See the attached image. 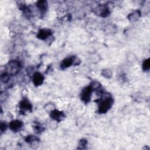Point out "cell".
<instances>
[{
  "label": "cell",
  "instance_id": "6da1fadb",
  "mask_svg": "<svg viewBox=\"0 0 150 150\" xmlns=\"http://www.w3.org/2000/svg\"><path fill=\"white\" fill-rule=\"evenodd\" d=\"M103 98L100 102L98 107V112L101 114L107 112L111 107L113 104V100L112 97L107 93H103Z\"/></svg>",
  "mask_w": 150,
  "mask_h": 150
},
{
  "label": "cell",
  "instance_id": "7a4b0ae2",
  "mask_svg": "<svg viewBox=\"0 0 150 150\" xmlns=\"http://www.w3.org/2000/svg\"><path fill=\"white\" fill-rule=\"evenodd\" d=\"M21 67V64L19 62L16 60H11L8 62L6 67V73L9 75H15L17 74Z\"/></svg>",
  "mask_w": 150,
  "mask_h": 150
},
{
  "label": "cell",
  "instance_id": "3957f363",
  "mask_svg": "<svg viewBox=\"0 0 150 150\" xmlns=\"http://www.w3.org/2000/svg\"><path fill=\"white\" fill-rule=\"evenodd\" d=\"M93 90L90 86L86 87L83 89L80 93V98L83 102L87 103L90 101Z\"/></svg>",
  "mask_w": 150,
  "mask_h": 150
},
{
  "label": "cell",
  "instance_id": "277c9868",
  "mask_svg": "<svg viewBox=\"0 0 150 150\" xmlns=\"http://www.w3.org/2000/svg\"><path fill=\"white\" fill-rule=\"evenodd\" d=\"M94 12L99 15L101 17H106L110 13V11L108 6L104 5H100L97 6L95 9Z\"/></svg>",
  "mask_w": 150,
  "mask_h": 150
},
{
  "label": "cell",
  "instance_id": "5b68a950",
  "mask_svg": "<svg viewBox=\"0 0 150 150\" xmlns=\"http://www.w3.org/2000/svg\"><path fill=\"white\" fill-rule=\"evenodd\" d=\"M50 116L53 120L57 122H60L62 121L65 117V115L63 112L56 109L53 110L50 112Z\"/></svg>",
  "mask_w": 150,
  "mask_h": 150
},
{
  "label": "cell",
  "instance_id": "8992f818",
  "mask_svg": "<svg viewBox=\"0 0 150 150\" xmlns=\"http://www.w3.org/2000/svg\"><path fill=\"white\" fill-rule=\"evenodd\" d=\"M75 56H71V57H68L63 59L60 64V67L62 69H65L69 67H70L71 65L74 64V59H75Z\"/></svg>",
  "mask_w": 150,
  "mask_h": 150
},
{
  "label": "cell",
  "instance_id": "52a82bcc",
  "mask_svg": "<svg viewBox=\"0 0 150 150\" xmlns=\"http://www.w3.org/2000/svg\"><path fill=\"white\" fill-rule=\"evenodd\" d=\"M23 126V122L18 120H13L10 122L9 124V128L13 131H18Z\"/></svg>",
  "mask_w": 150,
  "mask_h": 150
},
{
  "label": "cell",
  "instance_id": "ba28073f",
  "mask_svg": "<svg viewBox=\"0 0 150 150\" xmlns=\"http://www.w3.org/2000/svg\"><path fill=\"white\" fill-rule=\"evenodd\" d=\"M33 83L35 86H38L41 85L44 80L43 76L39 72H36L33 75Z\"/></svg>",
  "mask_w": 150,
  "mask_h": 150
},
{
  "label": "cell",
  "instance_id": "9c48e42d",
  "mask_svg": "<svg viewBox=\"0 0 150 150\" xmlns=\"http://www.w3.org/2000/svg\"><path fill=\"white\" fill-rule=\"evenodd\" d=\"M19 107L21 110L22 111H32V105L28 100L24 99L20 102Z\"/></svg>",
  "mask_w": 150,
  "mask_h": 150
},
{
  "label": "cell",
  "instance_id": "30bf717a",
  "mask_svg": "<svg viewBox=\"0 0 150 150\" xmlns=\"http://www.w3.org/2000/svg\"><path fill=\"white\" fill-rule=\"evenodd\" d=\"M52 35V31L49 29H41L39 31L37 37L41 40H45Z\"/></svg>",
  "mask_w": 150,
  "mask_h": 150
},
{
  "label": "cell",
  "instance_id": "8fae6325",
  "mask_svg": "<svg viewBox=\"0 0 150 150\" xmlns=\"http://www.w3.org/2000/svg\"><path fill=\"white\" fill-rule=\"evenodd\" d=\"M141 16V12L139 10H135L130 13L128 16V19L130 22H134L138 20Z\"/></svg>",
  "mask_w": 150,
  "mask_h": 150
},
{
  "label": "cell",
  "instance_id": "7c38bea8",
  "mask_svg": "<svg viewBox=\"0 0 150 150\" xmlns=\"http://www.w3.org/2000/svg\"><path fill=\"white\" fill-rule=\"evenodd\" d=\"M36 6L42 13L45 12L47 9V2L46 1H39L36 2Z\"/></svg>",
  "mask_w": 150,
  "mask_h": 150
},
{
  "label": "cell",
  "instance_id": "4fadbf2b",
  "mask_svg": "<svg viewBox=\"0 0 150 150\" xmlns=\"http://www.w3.org/2000/svg\"><path fill=\"white\" fill-rule=\"evenodd\" d=\"M101 74L106 79H110L112 76V71L110 69H106L102 70Z\"/></svg>",
  "mask_w": 150,
  "mask_h": 150
},
{
  "label": "cell",
  "instance_id": "5bb4252c",
  "mask_svg": "<svg viewBox=\"0 0 150 150\" xmlns=\"http://www.w3.org/2000/svg\"><path fill=\"white\" fill-rule=\"evenodd\" d=\"M38 138L34 135H29L25 139L26 142L30 144H35V142H38Z\"/></svg>",
  "mask_w": 150,
  "mask_h": 150
},
{
  "label": "cell",
  "instance_id": "9a60e30c",
  "mask_svg": "<svg viewBox=\"0 0 150 150\" xmlns=\"http://www.w3.org/2000/svg\"><path fill=\"white\" fill-rule=\"evenodd\" d=\"M149 59H146L144 61L143 63H142V69L144 71H146L148 70L150 68V61H149Z\"/></svg>",
  "mask_w": 150,
  "mask_h": 150
},
{
  "label": "cell",
  "instance_id": "2e32d148",
  "mask_svg": "<svg viewBox=\"0 0 150 150\" xmlns=\"http://www.w3.org/2000/svg\"><path fill=\"white\" fill-rule=\"evenodd\" d=\"M9 79V75L7 73H4L1 76V80L4 83H6Z\"/></svg>",
  "mask_w": 150,
  "mask_h": 150
},
{
  "label": "cell",
  "instance_id": "e0dca14e",
  "mask_svg": "<svg viewBox=\"0 0 150 150\" xmlns=\"http://www.w3.org/2000/svg\"><path fill=\"white\" fill-rule=\"evenodd\" d=\"M44 108L46 111L50 112L54 110V105L52 103H49L45 106Z\"/></svg>",
  "mask_w": 150,
  "mask_h": 150
},
{
  "label": "cell",
  "instance_id": "ac0fdd59",
  "mask_svg": "<svg viewBox=\"0 0 150 150\" xmlns=\"http://www.w3.org/2000/svg\"><path fill=\"white\" fill-rule=\"evenodd\" d=\"M91 87L93 88V90H95V89H98L100 88V87H101V84L99 82L97 81H93V82L91 83L90 85Z\"/></svg>",
  "mask_w": 150,
  "mask_h": 150
},
{
  "label": "cell",
  "instance_id": "d6986e66",
  "mask_svg": "<svg viewBox=\"0 0 150 150\" xmlns=\"http://www.w3.org/2000/svg\"><path fill=\"white\" fill-rule=\"evenodd\" d=\"M87 141L86 139H82L79 141V149H84L86 146L87 145Z\"/></svg>",
  "mask_w": 150,
  "mask_h": 150
},
{
  "label": "cell",
  "instance_id": "ffe728a7",
  "mask_svg": "<svg viewBox=\"0 0 150 150\" xmlns=\"http://www.w3.org/2000/svg\"><path fill=\"white\" fill-rule=\"evenodd\" d=\"M0 129H1V132H4L5 131H6L7 129V125L6 124V123L1 122V125H0Z\"/></svg>",
  "mask_w": 150,
  "mask_h": 150
},
{
  "label": "cell",
  "instance_id": "44dd1931",
  "mask_svg": "<svg viewBox=\"0 0 150 150\" xmlns=\"http://www.w3.org/2000/svg\"><path fill=\"white\" fill-rule=\"evenodd\" d=\"M6 95V93L4 91V92H1V94H0V100H1V101H5V100H6V98H7L8 96H5Z\"/></svg>",
  "mask_w": 150,
  "mask_h": 150
},
{
  "label": "cell",
  "instance_id": "7402d4cb",
  "mask_svg": "<svg viewBox=\"0 0 150 150\" xmlns=\"http://www.w3.org/2000/svg\"><path fill=\"white\" fill-rule=\"evenodd\" d=\"M43 131V129L42 127L40 126H36V129H35V132L37 133H39L40 132H42Z\"/></svg>",
  "mask_w": 150,
  "mask_h": 150
}]
</instances>
